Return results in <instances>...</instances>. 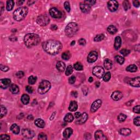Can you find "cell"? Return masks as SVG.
<instances>
[{
    "mask_svg": "<svg viewBox=\"0 0 140 140\" xmlns=\"http://www.w3.org/2000/svg\"><path fill=\"white\" fill-rule=\"evenodd\" d=\"M44 50L52 55H57L62 49V45L60 42L57 40L50 39L45 41L42 44Z\"/></svg>",
    "mask_w": 140,
    "mask_h": 140,
    "instance_id": "obj_1",
    "label": "cell"
},
{
    "mask_svg": "<svg viewBox=\"0 0 140 140\" xmlns=\"http://www.w3.org/2000/svg\"><path fill=\"white\" fill-rule=\"evenodd\" d=\"M24 43L28 48L37 45L40 43L41 39L38 35L35 34H28L24 37Z\"/></svg>",
    "mask_w": 140,
    "mask_h": 140,
    "instance_id": "obj_2",
    "label": "cell"
},
{
    "mask_svg": "<svg viewBox=\"0 0 140 140\" xmlns=\"http://www.w3.org/2000/svg\"><path fill=\"white\" fill-rule=\"evenodd\" d=\"M28 13V8L22 7L17 9L13 13V18L16 21H21L25 18Z\"/></svg>",
    "mask_w": 140,
    "mask_h": 140,
    "instance_id": "obj_3",
    "label": "cell"
},
{
    "mask_svg": "<svg viewBox=\"0 0 140 140\" xmlns=\"http://www.w3.org/2000/svg\"><path fill=\"white\" fill-rule=\"evenodd\" d=\"M78 29L77 24L74 22H70L66 27L65 33L67 36L71 37L78 32Z\"/></svg>",
    "mask_w": 140,
    "mask_h": 140,
    "instance_id": "obj_4",
    "label": "cell"
},
{
    "mask_svg": "<svg viewBox=\"0 0 140 140\" xmlns=\"http://www.w3.org/2000/svg\"><path fill=\"white\" fill-rule=\"evenodd\" d=\"M51 88V84L48 80H44L40 83L38 87V92L39 94H44L48 92Z\"/></svg>",
    "mask_w": 140,
    "mask_h": 140,
    "instance_id": "obj_5",
    "label": "cell"
},
{
    "mask_svg": "<svg viewBox=\"0 0 140 140\" xmlns=\"http://www.w3.org/2000/svg\"><path fill=\"white\" fill-rule=\"evenodd\" d=\"M49 18L47 14L39 15L37 19V22L38 25L41 26H45L49 23Z\"/></svg>",
    "mask_w": 140,
    "mask_h": 140,
    "instance_id": "obj_6",
    "label": "cell"
},
{
    "mask_svg": "<svg viewBox=\"0 0 140 140\" xmlns=\"http://www.w3.org/2000/svg\"><path fill=\"white\" fill-rule=\"evenodd\" d=\"M92 73L97 78H102L105 74L104 69L100 66H96L92 70Z\"/></svg>",
    "mask_w": 140,
    "mask_h": 140,
    "instance_id": "obj_7",
    "label": "cell"
},
{
    "mask_svg": "<svg viewBox=\"0 0 140 140\" xmlns=\"http://www.w3.org/2000/svg\"><path fill=\"white\" fill-rule=\"evenodd\" d=\"M22 135L27 139H31L34 137L35 133L33 130L29 129H24L22 130Z\"/></svg>",
    "mask_w": 140,
    "mask_h": 140,
    "instance_id": "obj_8",
    "label": "cell"
},
{
    "mask_svg": "<svg viewBox=\"0 0 140 140\" xmlns=\"http://www.w3.org/2000/svg\"><path fill=\"white\" fill-rule=\"evenodd\" d=\"M107 6L110 11L111 12H115L118 9L119 4L118 2L115 0H112L108 2Z\"/></svg>",
    "mask_w": 140,
    "mask_h": 140,
    "instance_id": "obj_9",
    "label": "cell"
},
{
    "mask_svg": "<svg viewBox=\"0 0 140 140\" xmlns=\"http://www.w3.org/2000/svg\"><path fill=\"white\" fill-rule=\"evenodd\" d=\"M49 13L54 18H60L62 17V13L56 8H52L49 10Z\"/></svg>",
    "mask_w": 140,
    "mask_h": 140,
    "instance_id": "obj_10",
    "label": "cell"
},
{
    "mask_svg": "<svg viewBox=\"0 0 140 140\" xmlns=\"http://www.w3.org/2000/svg\"><path fill=\"white\" fill-rule=\"evenodd\" d=\"M98 54L95 51H92L89 54L87 57V61L89 63L94 62L97 59Z\"/></svg>",
    "mask_w": 140,
    "mask_h": 140,
    "instance_id": "obj_11",
    "label": "cell"
},
{
    "mask_svg": "<svg viewBox=\"0 0 140 140\" xmlns=\"http://www.w3.org/2000/svg\"><path fill=\"white\" fill-rule=\"evenodd\" d=\"M101 105H102V101L100 99L96 100L92 103V107H91V112L92 113L95 112L100 107Z\"/></svg>",
    "mask_w": 140,
    "mask_h": 140,
    "instance_id": "obj_12",
    "label": "cell"
},
{
    "mask_svg": "<svg viewBox=\"0 0 140 140\" xmlns=\"http://www.w3.org/2000/svg\"><path fill=\"white\" fill-rule=\"evenodd\" d=\"M88 115L86 113H83L79 118H77L76 122L78 124H84L88 120Z\"/></svg>",
    "mask_w": 140,
    "mask_h": 140,
    "instance_id": "obj_13",
    "label": "cell"
},
{
    "mask_svg": "<svg viewBox=\"0 0 140 140\" xmlns=\"http://www.w3.org/2000/svg\"><path fill=\"white\" fill-rule=\"evenodd\" d=\"M11 80L8 78L2 79L0 80V87L2 89H6L9 86Z\"/></svg>",
    "mask_w": 140,
    "mask_h": 140,
    "instance_id": "obj_14",
    "label": "cell"
},
{
    "mask_svg": "<svg viewBox=\"0 0 140 140\" xmlns=\"http://www.w3.org/2000/svg\"><path fill=\"white\" fill-rule=\"evenodd\" d=\"M80 8L82 12L84 13H89L91 10V6L84 2L80 3Z\"/></svg>",
    "mask_w": 140,
    "mask_h": 140,
    "instance_id": "obj_15",
    "label": "cell"
},
{
    "mask_svg": "<svg viewBox=\"0 0 140 140\" xmlns=\"http://www.w3.org/2000/svg\"><path fill=\"white\" fill-rule=\"evenodd\" d=\"M129 83L131 86L134 87H140V77H137L131 79L129 82Z\"/></svg>",
    "mask_w": 140,
    "mask_h": 140,
    "instance_id": "obj_16",
    "label": "cell"
},
{
    "mask_svg": "<svg viewBox=\"0 0 140 140\" xmlns=\"http://www.w3.org/2000/svg\"><path fill=\"white\" fill-rule=\"evenodd\" d=\"M95 139L97 140H105L107 138L101 130H97L95 133Z\"/></svg>",
    "mask_w": 140,
    "mask_h": 140,
    "instance_id": "obj_17",
    "label": "cell"
},
{
    "mask_svg": "<svg viewBox=\"0 0 140 140\" xmlns=\"http://www.w3.org/2000/svg\"><path fill=\"white\" fill-rule=\"evenodd\" d=\"M111 97L113 100L118 101L122 97V94L120 92H119V91H115V92H113L112 94Z\"/></svg>",
    "mask_w": 140,
    "mask_h": 140,
    "instance_id": "obj_18",
    "label": "cell"
},
{
    "mask_svg": "<svg viewBox=\"0 0 140 140\" xmlns=\"http://www.w3.org/2000/svg\"><path fill=\"white\" fill-rule=\"evenodd\" d=\"M122 44V39L119 36H117L115 38L114 48L115 50H118Z\"/></svg>",
    "mask_w": 140,
    "mask_h": 140,
    "instance_id": "obj_19",
    "label": "cell"
},
{
    "mask_svg": "<svg viewBox=\"0 0 140 140\" xmlns=\"http://www.w3.org/2000/svg\"><path fill=\"white\" fill-rule=\"evenodd\" d=\"M72 133V129L70 128V127H68V128H66L65 130H64V132H63V136H64V137L65 138H66V139H68V138H69L70 136H71Z\"/></svg>",
    "mask_w": 140,
    "mask_h": 140,
    "instance_id": "obj_20",
    "label": "cell"
},
{
    "mask_svg": "<svg viewBox=\"0 0 140 140\" xmlns=\"http://www.w3.org/2000/svg\"><path fill=\"white\" fill-rule=\"evenodd\" d=\"M104 65L105 69L106 70H110L112 69V61L111 60L109 59H105L104 61Z\"/></svg>",
    "mask_w": 140,
    "mask_h": 140,
    "instance_id": "obj_21",
    "label": "cell"
},
{
    "mask_svg": "<svg viewBox=\"0 0 140 140\" xmlns=\"http://www.w3.org/2000/svg\"><path fill=\"white\" fill-rule=\"evenodd\" d=\"M78 108V105L76 101H72L70 102V106L69 107V111L71 112H74L76 111Z\"/></svg>",
    "mask_w": 140,
    "mask_h": 140,
    "instance_id": "obj_22",
    "label": "cell"
},
{
    "mask_svg": "<svg viewBox=\"0 0 140 140\" xmlns=\"http://www.w3.org/2000/svg\"><path fill=\"white\" fill-rule=\"evenodd\" d=\"M35 124L39 128H43V127H44L45 125L44 121L41 119H37L35 120Z\"/></svg>",
    "mask_w": 140,
    "mask_h": 140,
    "instance_id": "obj_23",
    "label": "cell"
},
{
    "mask_svg": "<svg viewBox=\"0 0 140 140\" xmlns=\"http://www.w3.org/2000/svg\"><path fill=\"white\" fill-rule=\"evenodd\" d=\"M65 64L62 61H58L57 64V68L60 72H63L65 70Z\"/></svg>",
    "mask_w": 140,
    "mask_h": 140,
    "instance_id": "obj_24",
    "label": "cell"
},
{
    "mask_svg": "<svg viewBox=\"0 0 140 140\" xmlns=\"http://www.w3.org/2000/svg\"><path fill=\"white\" fill-rule=\"evenodd\" d=\"M119 133L122 136H127L131 134V131L128 128H122L119 130Z\"/></svg>",
    "mask_w": 140,
    "mask_h": 140,
    "instance_id": "obj_25",
    "label": "cell"
},
{
    "mask_svg": "<svg viewBox=\"0 0 140 140\" xmlns=\"http://www.w3.org/2000/svg\"><path fill=\"white\" fill-rule=\"evenodd\" d=\"M10 130L14 134H18L20 132V127L16 124H14L10 127Z\"/></svg>",
    "mask_w": 140,
    "mask_h": 140,
    "instance_id": "obj_26",
    "label": "cell"
},
{
    "mask_svg": "<svg viewBox=\"0 0 140 140\" xmlns=\"http://www.w3.org/2000/svg\"><path fill=\"white\" fill-rule=\"evenodd\" d=\"M9 90L12 94H18L19 92V87L16 84H12L9 87Z\"/></svg>",
    "mask_w": 140,
    "mask_h": 140,
    "instance_id": "obj_27",
    "label": "cell"
},
{
    "mask_svg": "<svg viewBox=\"0 0 140 140\" xmlns=\"http://www.w3.org/2000/svg\"><path fill=\"white\" fill-rule=\"evenodd\" d=\"M22 102L23 103L24 105H27L29 103L30 101V97L27 94H23L22 95V98H21Z\"/></svg>",
    "mask_w": 140,
    "mask_h": 140,
    "instance_id": "obj_28",
    "label": "cell"
},
{
    "mask_svg": "<svg viewBox=\"0 0 140 140\" xmlns=\"http://www.w3.org/2000/svg\"><path fill=\"white\" fill-rule=\"evenodd\" d=\"M74 119V117L71 113H67L64 118L65 122H71Z\"/></svg>",
    "mask_w": 140,
    "mask_h": 140,
    "instance_id": "obj_29",
    "label": "cell"
},
{
    "mask_svg": "<svg viewBox=\"0 0 140 140\" xmlns=\"http://www.w3.org/2000/svg\"><path fill=\"white\" fill-rule=\"evenodd\" d=\"M14 6V2L13 1H12V0L8 1L7 2V6H6L7 10L8 11H10V10L13 9Z\"/></svg>",
    "mask_w": 140,
    "mask_h": 140,
    "instance_id": "obj_30",
    "label": "cell"
},
{
    "mask_svg": "<svg viewBox=\"0 0 140 140\" xmlns=\"http://www.w3.org/2000/svg\"><path fill=\"white\" fill-rule=\"evenodd\" d=\"M126 70L127 71L130 72H135L137 71V67L135 65H130L127 66Z\"/></svg>",
    "mask_w": 140,
    "mask_h": 140,
    "instance_id": "obj_31",
    "label": "cell"
},
{
    "mask_svg": "<svg viewBox=\"0 0 140 140\" xmlns=\"http://www.w3.org/2000/svg\"><path fill=\"white\" fill-rule=\"evenodd\" d=\"M107 31L110 34L114 35L117 32V29L114 26L110 25L107 28Z\"/></svg>",
    "mask_w": 140,
    "mask_h": 140,
    "instance_id": "obj_32",
    "label": "cell"
},
{
    "mask_svg": "<svg viewBox=\"0 0 140 140\" xmlns=\"http://www.w3.org/2000/svg\"><path fill=\"white\" fill-rule=\"evenodd\" d=\"M7 112V110L6 108L3 106V105H1V113H0V118H2L5 115H6Z\"/></svg>",
    "mask_w": 140,
    "mask_h": 140,
    "instance_id": "obj_33",
    "label": "cell"
},
{
    "mask_svg": "<svg viewBox=\"0 0 140 140\" xmlns=\"http://www.w3.org/2000/svg\"><path fill=\"white\" fill-rule=\"evenodd\" d=\"M71 57V53L69 51L64 52L62 54V58L65 60H68Z\"/></svg>",
    "mask_w": 140,
    "mask_h": 140,
    "instance_id": "obj_34",
    "label": "cell"
},
{
    "mask_svg": "<svg viewBox=\"0 0 140 140\" xmlns=\"http://www.w3.org/2000/svg\"><path fill=\"white\" fill-rule=\"evenodd\" d=\"M115 60L118 63L120 64V65H122L124 64V61H125V59L122 57V56H120V55H117L116 57H115Z\"/></svg>",
    "mask_w": 140,
    "mask_h": 140,
    "instance_id": "obj_35",
    "label": "cell"
},
{
    "mask_svg": "<svg viewBox=\"0 0 140 140\" xmlns=\"http://www.w3.org/2000/svg\"><path fill=\"white\" fill-rule=\"evenodd\" d=\"M105 38V36L104 34H99L96 35V37L94 38V41L95 42H100L102 41Z\"/></svg>",
    "mask_w": 140,
    "mask_h": 140,
    "instance_id": "obj_36",
    "label": "cell"
},
{
    "mask_svg": "<svg viewBox=\"0 0 140 140\" xmlns=\"http://www.w3.org/2000/svg\"><path fill=\"white\" fill-rule=\"evenodd\" d=\"M74 68L75 70H77V71H82L83 69V66L81 63L78 62L74 65Z\"/></svg>",
    "mask_w": 140,
    "mask_h": 140,
    "instance_id": "obj_37",
    "label": "cell"
},
{
    "mask_svg": "<svg viewBox=\"0 0 140 140\" xmlns=\"http://www.w3.org/2000/svg\"><path fill=\"white\" fill-rule=\"evenodd\" d=\"M73 72V67L71 65H69L66 68L65 74L66 76H70Z\"/></svg>",
    "mask_w": 140,
    "mask_h": 140,
    "instance_id": "obj_38",
    "label": "cell"
},
{
    "mask_svg": "<svg viewBox=\"0 0 140 140\" xmlns=\"http://www.w3.org/2000/svg\"><path fill=\"white\" fill-rule=\"evenodd\" d=\"M127 118V116L125 114L122 113H120L118 116V120L119 122H123Z\"/></svg>",
    "mask_w": 140,
    "mask_h": 140,
    "instance_id": "obj_39",
    "label": "cell"
},
{
    "mask_svg": "<svg viewBox=\"0 0 140 140\" xmlns=\"http://www.w3.org/2000/svg\"><path fill=\"white\" fill-rule=\"evenodd\" d=\"M37 81V77H36L31 76L29 77V79H28V82H29V83L30 84H34L36 83Z\"/></svg>",
    "mask_w": 140,
    "mask_h": 140,
    "instance_id": "obj_40",
    "label": "cell"
},
{
    "mask_svg": "<svg viewBox=\"0 0 140 140\" xmlns=\"http://www.w3.org/2000/svg\"><path fill=\"white\" fill-rule=\"evenodd\" d=\"M111 73L109 72H106L105 74H104V77H103V79H104V80L105 82H108L111 79Z\"/></svg>",
    "mask_w": 140,
    "mask_h": 140,
    "instance_id": "obj_41",
    "label": "cell"
},
{
    "mask_svg": "<svg viewBox=\"0 0 140 140\" xmlns=\"http://www.w3.org/2000/svg\"><path fill=\"white\" fill-rule=\"evenodd\" d=\"M122 6L125 10H128L130 8V3L128 1H124L122 2Z\"/></svg>",
    "mask_w": 140,
    "mask_h": 140,
    "instance_id": "obj_42",
    "label": "cell"
},
{
    "mask_svg": "<svg viewBox=\"0 0 140 140\" xmlns=\"http://www.w3.org/2000/svg\"><path fill=\"white\" fill-rule=\"evenodd\" d=\"M120 52L121 53L123 56H127L130 54V51L127 49H122L120 51Z\"/></svg>",
    "mask_w": 140,
    "mask_h": 140,
    "instance_id": "obj_43",
    "label": "cell"
},
{
    "mask_svg": "<svg viewBox=\"0 0 140 140\" xmlns=\"http://www.w3.org/2000/svg\"><path fill=\"white\" fill-rule=\"evenodd\" d=\"M134 123L135 125L139 127L140 125V117H137L134 119Z\"/></svg>",
    "mask_w": 140,
    "mask_h": 140,
    "instance_id": "obj_44",
    "label": "cell"
},
{
    "mask_svg": "<svg viewBox=\"0 0 140 140\" xmlns=\"http://www.w3.org/2000/svg\"><path fill=\"white\" fill-rule=\"evenodd\" d=\"M64 7L65 8V9L67 10V12H69L71 10V7H70V4L69 2L68 1H66L64 3Z\"/></svg>",
    "mask_w": 140,
    "mask_h": 140,
    "instance_id": "obj_45",
    "label": "cell"
},
{
    "mask_svg": "<svg viewBox=\"0 0 140 140\" xmlns=\"http://www.w3.org/2000/svg\"><path fill=\"white\" fill-rule=\"evenodd\" d=\"M38 139L40 140H46L47 139V135L43 133H41L38 135Z\"/></svg>",
    "mask_w": 140,
    "mask_h": 140,
    "instance_id": "obj_46",
    "label": "cell"
},
{
    "mask_svg": "<svg viewBox=\"0 0 140 140\" xmlns=\"http://www.w3.org/2000/svg\"><path fill=\"white\" fill-rule=\"evenodd\" d=\"M133 111L134 112L137 113V114H140V105H137V106H135L134 108H133Z\"/></svg>",
    "mask_w": 140,
    "mask_h": 140,
    "instance_id": "obj_47",
    "label": "cell"
},
{
    "mask_svg": "<svg viewBox=\"0 0 140 140\" xmlns=\"http://www.w3.org/2000/svg\"><path fill=\"white\" fill-rule=\"evenodd\" d=\"M0 69L2 70V71H4V72H6V71H8L9 69V68L7 66H4L3 65H1V66H0Z\"/></svg>",
    "mask_w": 140,
    "mask_h": 140,
    "instance_id": "obj_48",
    "label": "cell"
},
{
    "mask_svg": "<svg viewBox=\"0 0 140 140\" xmlns=\"http://www.w3.org/2000/svg\"><path fill=\"white\" fill-rule=\"evenodd\" d=\"M16 76L17 77H18L19 78H21L22 77H23L24 76V72L22 71H19L16 73Z\"/></svg>",
    "mask_w": 140,
    "mask_h": 140,
    "instance_id": "obj_49",
    "label": "cell"
},
{
    "mask_svg": "<svg viewBox=\"0 0 140 140\" xmlns=\"http://www.w3.org/2000/svg\"><path fill=\"white\" fill-rule=\"evenodd\" d=\"M84 2L87 3V4L90 5L91 6L92 5H94L96 3V1H94V0H90V1H85Z\"/></svg>",
    "mask_w": 140,
    "mask_h": 140,
    "instance_id": "obj_50",
    "label": "cell"
},
{
    "mask_svg": "<svg viewBox=\"0 0 140 140\" xmlns=\"http://www.w3.org/2000/svg\"><path fill=\"white\" fill-rule=\"evenodd\" d=\"M0 139L1 140H9L10 137L7 135H2L0 136Z\"/></svg>",
    "mask_w": 140,
    "mask_h": 140,
    "instance_id": "obj_51",
    "label": "cell"
},
{
    "mask_svg": "<svg viewBox=\"0 0 140 140\" xmlns=\"http://www.w3.org/2000/svg\"><path fill=\"white\" fill-rule=\"evenodd\" d=\"M75 81H76V77H75L74 76H72L69 78V82L70 84H73L74 83Z\"/></svg>",
    "mask_w": 140,
    "mask_h": 140,
    "instance_id": "obj_52",
    "label": "cell"
},
{
    "mask_svg": "<svg viewBox=\"0 0 140 140\" xmlns=\"http://www.w3.org/2000/svg\"><path fill=\"white\" fill-rule=\"evenodd\" d=\"M78 43L81 45H85L86 44V41H85V39H84V38H80L78 41Z\"/></svg>",
    "mask_w": 140,
    "mask_h": 140,
    "instance_id": "obj_53",
    "label": "cell"
},
{
    "mask_svg": "<svg viewBox=\"0 0 140 140\" xmlns=\"http://www.w3.org/2000/svg\"><path fill=\"white\" fill-rule=\"evenodd\" d=\"M26 90L27 91V92L30 94L32 93V92H33L32 88L31 87H30V86H29V85H28V86H26Z\"/></svg>",
    "mask_w": 140,
    "mask_h": 140,
    "instance_id": "obj_54",
    "label": "cell"
},
{
    "mask_svg": "<svg viewBox=\"0 0 140 140\" xmlns=\"http://www.w3.org/2000/svg\"><path fill=\"white\" fill-rule=\"evenodd\" d=\"M133 4L136 7H139L140 6V1L138 0H135V1H133Z\"/></svg>",
    "mask_w": 140,
    "mask_h": 140,
    "instance_id": "obj_55",
    "label": "cell"
},
{
    "mask_svg": "<svg viewBox=\"0 0 140 140\" xmlns=\"http://www.w3.org/2000/svg\"><path fill=\"white\" fill-rule=\"evenodd\" d=\"M71 95L73 96V97H77L78 96V93L77 92H71Z\"/></svg>",
    "mask_w": 140,
    "mask_h": 140,
    "instance_id": "obj_56",
    "label": "cell"
},
{
    "mask_svg": "<svg viewBox=\"0 0 140 140\" xmlns=\"http://www.w3.org/2000/svg\"><path fill=\"white\" fill-rule=\"evenodd\" d=\"M51 29L52 30L55 31L57 29V26L56 25H52L51 26Z\"/></svg>",
    "mask_w": 140,
    "mask_h": 140,
    "instance_id": "obj_57",
    "label": "cell"
},
{
    "mask_svg": "<svg viewBox=\"0 0 140 140\" xmlns=\"http://www.w3.org/2000/svg\"><path fill=\"white\" fill-rule=\"evenodd\" d=\"M80 115H81V114L80 112H76L74 114V117L76 118H78L80 116Z\"/></svg>",
    "mask_w": 140,
    "mask_h": 140,
    "instance_id": "obj_58",
    "label": "cell"
},
{
    "mask_svg": "<svg viewBox=\"0 0 140 140\" xmlns=\"http://www.w3.org/2000/svg\"><path fill=\"white\" fill-rule=\"evenodd\" d=\"M24 2V1H17V4L18 5V6H20V5L22 4Z\"/></svg>",
    "mask_w": 140,
    "mask_h": 140,
    "instance_id": "obj_59",
    "label": "cell"
},
{
    "mask_svg": "<svg viewBox=\"0 0 140 140\" xmlns=\"http://www.w3.org/2000/svg\"><path fill=\"white\" fill-rule=\"evenodd\" d=\"M100 83L99 82H96V84H95V85L96 88H99L100 87Z\"/></svg>",
    "mask_w": 140,
    "mask_h": 140,
    "instance_id": "obj_60",
    "label": "cell"
},
{
    "mask_svg": "<svg viewBox=\"0 0 140 140\" xmlns=\"http://www.w3.org/2000/svg\"><path fill=\"white\" fill-rule=\"evenodd\" d=\"M89 82H90V83H92V82H93V78H92V77H90L89 78Z\"/></svg>",
    "mask_w": 140,
    "mask_h": 140,
    "instance_id": "obj_61",
    "label": "cell"
},
{
    "mask_svg": "<svg viewBox=\"0 0 140 140\" xmlns=\"http://www.w3.org/2000/svg\"><path fill=\"white\" fill-rule=\"evenodd\" d=\"M27 119H29V120H32V119H33L32 115H29V116H28V117H27Z\"/></svg>",
    "mask_w": 140,
    "mask_h": 140,
    "instance_id": "obj_62",
    "label": "cell"
},
{
    "mask_svg": "<svg viewBox=\"0 0 140 140\" xmlns=\"http://www.w3.org/2000/svg\"><path fill=\"white\" fill-rule=\"evenodd\" d=\"M74 44H75V41H73L71 42V45H72V46H73V45H74Z\"/></svg>",
    "mask_w": 140,
    "mask_h": 140,
    "instance_id": "obj_63",
    "label": "cell"
}]
</instances>
